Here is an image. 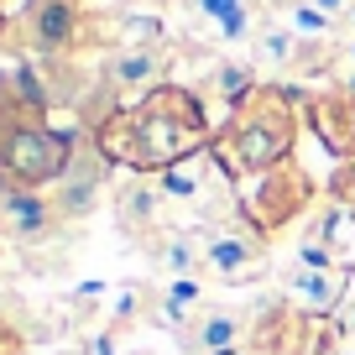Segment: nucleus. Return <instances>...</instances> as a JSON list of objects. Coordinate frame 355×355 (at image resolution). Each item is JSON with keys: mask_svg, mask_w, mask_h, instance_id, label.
<instances>
[{"mask_svg": "<svg viewBox=\"0 0 355 355\" xmlns=\"http://www.w3.org/2000/svg\"><path fill=\"white\" fill-rule=\"evenodd\" d=\"M209 136L214 131H209V115H204V100L183 84H157L152 94H141L136 105H115L94 125L105 162H121L131 173L183 167L199 146H209Z\"/></svg>", "mask_w": 355, "mask_h": 355, "instance_id": "1", "label": "nucleus"}, {"mask_svg": "<svg viewBox=\"0 0 355 355\" xmlns=\"http://www.w3.org/2000/svg\"><path fill=\"white\" fill-rule=\"evenodd\" d=\"M298 141V105L282 84H256L241 105H230V121L209 136L214 162L230 178H261L282 167Z\"/></svg>", "mask_w": 355, "mask_h": 355, "instance_id": "2", "label": "nucleus"}, {"mask_svg": "<svg viewBox=\"0 0 355 355\" xmlns=\"http://www.w3.org/2000/svg\"><path fill=\"white\" fill-rule=\"evenodd\" d=\"M73 162V136L42 125V110L11 94L0 105V173L11 178L16 189H42L53 178L68 173Z\"/></svg>", "mask_w": 355, "mask_h": 355, "instance_id": "3", "label": "nucleus"}, {"mask_svg": "<svg viewBox=\"0 0 355 355\" xmlns=\"http://www.w3.org/2000/svg\"><path fill=\"white\" fill-rule=\"evenodd\" d=\"M84 37H89L84 0H26L21 11H16L6 42L26 47L37 58H63L73 47H84Z\"/></svg>", "mask_w": 355, "mask_h": 355, "instance_id": "4", "label": "nucleus"}, {"mask_svg": "<svg viewBox=\"0 0 355 355\" xmlns=\"http://www.w3.org/2000/svg\"><path fill=\"white\" fill-rule=\"evenodd\" d=\"M167 73V47H115L110 63H105V84L121 94V89H141L152 94Z\"/></svg>", "mask_w": 355, "mask_h": 355, "instance_id": "5", "label": "nucleus"}, {"mask_svg": "<svg viewBox=\"0 0 355 355\" xmlns=\"http://www.w3.org/2000/svg\"><path fill=\"white\" fill-rule=\"evenodd\" d=\"M309 115H313V131L324 136L329 152H340V157L355 152V94L350 89H334V94L309 100Z\"/></svg>", "mask_w": 355, "mask_h": 355, "instance_id": "6", "label": "nucleus"}, {"mask_svg": "<svg viewBox=\"0 0 355 355\" xmlns=\"http://www.w3.org/2000/svg\"><path fill=\"white\" fill-rule=\"evenodd\" d=\"M266 178V173H261ZM303 193H309V183L298 178V167H272V178L261 183V193H251V220H256V230H272V225L282 220V209H298L303 204Z\"/></svg>", "mask_w": 355, "mask_h": 355, "instance_id": "7", "label": "nucleus"}, {"mask_svg": "<svg viewBox=\"0 0 355 355\" xmlns=\"http://www.w3.org/2000/svg\"><path fill=\"white\" fill-rule=\"evenodd\" d=\"M0 209H6V225H11L16 241H42V235L53 230V204H47L42 193H32V189H16Z\"/></svg>", "mask_w": 355, "mask_h": 355, "instance_id": "8", "label": "nucleus"}, {"mask_svg": "<svg viewBox=\"0 0 355 355\" xmlns=\"http://www.w3.org/2000/svg\"><path fill=\"white\" fill-rule=\"evenodd\" d=\"M204 256H209V266L220 272L225 282H245V266H256V245L245 241V235H214L209 245H204Z\"/></svg>", "mask_w": 355, "mask_h": 355, "instance_id": "9", "label": "nucleus"}, {"mask_svg": "<svg viewBox=\"0 0 355 355\" xmlns=\"http://www.w3.org/2000/svg\"><path fill=\"white\" fill-rule=\"evenodd\" d=\"M293 293H298L313 313H329L334 303H340V293H345V272H334V266H309V272H298Z\"/></svg>", "mask_w": 355, "mask_h": 355, "instance_id": "10", "label": "nucleus"}, {"mask_svg": "<svg viewBox=\"0 0 355 355\" xmlns=\"http://www.w3.org/2000/svg\"><path fill=\"white\" fill-rule=\"evenodd\" d=\"M256 84H261V78H256L245 63H220L214 68V89H220V100H230V105H241Z\"/></svg>", "mask_w": 355, "mask_h": 355, "instance_id": "11", "label": "nucleus"}, {"mask_svg": "<svg viewBox=\"0 0 355 355\" xmlns=\"http://www.w3.org/2000/svg\"><path fill=\"white\" fill-rule=\"evenodd\" d=\"M261 63H272V68L298 63V37H293V26H266L261 32Z\"/></svg>", "mask_w": 355, "mask_h": 355, "instance_id": "12", "label": "nucleus"}, {"mask_svg": "<svg viewBox=\"0 0 355 355\" xmlns=\"http://www.w3.org/2000/svg\"><path fill=\"white\" fill-rule=\"evenodd\" d=\"M235 334H241V324H235L230 313H214V319L199 329V345L214 355V350H230V345H235Z\"/></svg>", "mask_w": 355, "mask_h": 355, "instance_id": "13", "label": "nucleus"}, {"mask_svg": "<svg viewBox=\"0 0 355 355\" xmlns=\"http://www.w3.org/2000/svg\"><path fill=\"white\" fill-rule=\"evenodd\" d=\"M288 26H298L303 37H329L334 21L319 11V6H293V11H288Z\"/></svg>", "mask_w": 355, "mask_h": 355, "instance_id": "14", "label": "nucleus"}, {"mask_svg": "<svg viewBox=\"0 0 355 355\" xmlns=\"http://www.w3.org/2000/svg\"><path fill=\"white\" fill-rule=\"evenodd\" d=\"M241 6H245V0H193V11H199L204 21H214V26H225Z\"/></svg>", "mask_w": 355, "mask_h": 355, "instance_id": "15", "label": "nucleus"}, {"mask_svg": "<svg viewBox=\"0 0 355 355\" xmlns=\"http://www.w3.org/2000/svg\"><path fill=\"white\" fill-rule=\"evenodd\" d=\"M26 0H0V42L11 37V21H16V11H21Z\"/></svg>", "mask_w": 355, "mask_h": 355, "instance_id": "16", "label": "nucleus"}, {"mask_svg": "<svg viewBox=\"0 0 355 355\" xmlns=\"http://www.w3.org/2000/svg\"><path fill=\"white\" fill-rule=\"evenodd\" d=\"M313 6H319V11H324V16H329V21H334V16H340V11H345V6H350V0H313Z\"/></svg>", "mask_w": 355, "mask_h": 355, "instance_id": "17", "label": "nucleus"}, {"mask_svg": "<svg viewBox=\"0 0 355 355\" xmlns=\"http://www.w3.org/2000/svg\"><path fill=\"white\" fill-rule=\"evenodd\" d=\"M214 355H245V350H235V345H230V350H214Z\"/></svg>", "mask_w": 355, "mask_h": 355, "instance_id": "18", "label": "nucleus"}, {"mask_svg": "<svg viewBox=\"0 0 355 355\" xmlns=\"http://www.w3.org/2000/svg\"><path fill=\"white\" fill-rule=\"evenodd\" d=\"M350 21H355V11H350Z\"/></svg>", "mask_w": 355, "mask_h": 355, "instance_id": "19", "label": "nucleus"}]
</instances>
